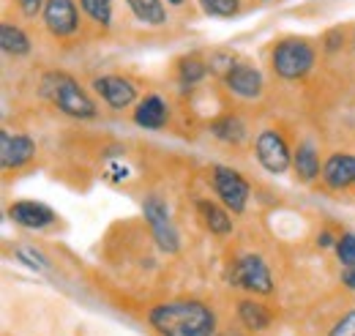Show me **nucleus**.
Returning a JSON list of instances; mask_svg holds the SVG:
<instances>
[{"label":"nucleus","mask_w":355,"mask_h":336,"mask_svg":"<svg viewBox=\"0 0 355 336\" xmlns=\"http://www.w3.org/2000/svg\"><path fill=\"white\" fill-rule=\"evenodd\" d=\"M224 336H241V334H224Z\"/></svg>","instance_id":"nucleus-31"},{"label":"nucleus","mask_w":355,"mask_h":336,"mask_svg":"<svg viewBox=\"0 0 355 336\" xmlns=\"http://www.w3.org/2000/svg\"><path fill=\"white\" fill-rule=\"evenodd\" d=\"M322 178L331 189H345V186L355 183V156L334 153L322 167Z\"/></svg>","instance_id":"nucleus-13"},{"label":"nucleus","mask_w":355,"mask_h":336,"mask_svg":"<svg viewBox=\"0 0 355 336\" xmlns=\"http://www.w3.org/2000/svg\"><path fill=\"white\" fill-rule=\"evenodd\" d=\"M211 131L224 140V142H241L243 137H246V126H243V121L241 118H235V115H227V118H219V121H214L211 124Z\"/></svg>","instance_id":"nucleus-20"},{"label":"nucleus","mask_w":355,"mask_h":336,"mask_svg":"<svg viewBox=\"0 0 355 336\" xmlns=\"http://www.w3.org/2000/svg\"><path fill=\"white\" fill-rule=\"evenodd\" d=\"M257 159H260V165L268 169V172H273V175H282V172H287L290 169V162H293V156H290V148H287V142L282 140V134L279 131H273V128H266V131H260V137H257Z\"/></svg>","instance_id":"nucleus-6"},{"label":"nucleus","mask_w":355,"mask_h":336,"mask_svg":"<svg viewBox=\"0 0 355 336\" xmlns=\"http://www.w3.org/2000/svg\"><path fill=\"white\" fill-rule=\"evenodd\" d=\"M44 22L49 33L55 36H71L80 25L74 0H46L44 3Z\"/></svg>","instance_id":"nucleus-9"},{"label":"nucleus","mask_w":355,"mask_h":336,"mask_svg":"<svg viewBox=\"0 0 355 336\" xmlns=\"http://www.w3.org/2000/svg\"><path fill=\"white\" fill-rule=\"evenodd\" d=\"M214 186L222 203L232 213H241L249 203V183L230 167H214Z\"/></svg>","instance_id":"nucleus-7"},{"label":"nucleus","mask_w":355,"mask_h":336,"mask_svg":"<svg viewBox=\"0 0 355 336\" xmlns=\"http://www.w3.org/2000/svg\"><path fill=\"white\" fill-rule=\"evenodd\" d=\"M331 336H355V312L345 314V317H342V320L334 326Z\"/></svg>","instance_id":"nucleus-26"},{"label":"nucleus","mask_w":355,"mask_h":336,"mask_svg":"<svg viewBox=\"0 0 355 336\" xmlns=\"http://www.w3.org/2000/svg\"><path fill=\"white\" fill-rule=\"evenodd\" d=\"M137 126L145 128H162L167 124V104L159 96H148L145 101H139L137 112H134Z\"/></svg>","instance_id":"nucleus-14"},{"label":"nucleus","mask_w":355,"mask_h":336,"mask_svg":"<svg viewBox=\"0 0 355 336\" xmlns=\"http://www.w3.org/2000/svg\"><path fill=\"white\" fill-rule=\"evenodd\" d=\"M197 210H200V216H202V221H205V227H208L211 233H216V235H227V233L232 230V219H230V216H227V210H222L216 203L200 200V203H197Z\"/></svg>","instance_id":"nucleus-15"},{"label":"nucleus","mask_w":355,"mask_h":336,"mask_svg":"<svg viewBox=\"0 0 355 336\" xmlns=\"http://www.w3.org/2000/svg\"><path fill=\"white\" fill-rule=\"evenodd\" d=\"M17 257H19V260H22L25 265L36 268V271H46V268H49L44 257H42L39 252H33V249H25V246H22V249H17Z\"/></svg>","instance_id":"nucleus-25"},{"label":"nucleus","mask_w":355,"mask_h":336,"mask_svg":"<svg viewBox=\"0 0 355 336\" xmlns=\"http://www.w3.org/2000/svg\"><path fill=\"white\" fill-rule=\"evenodd\" d=\"M180 77H183V83H200L205 77V66L197 58H186L180 63Z\"/></svg>","instance_id":"nucleus-24"},{"label":"nucleus","mask_w":355,"mask_h":336,"mask_svg":"<svg viewBox=\"0 0 355 336\" xmlns=\"http://www.w3.org/2000/svg\"><path fill=\"white\" fill-rule=\"evenodd\" d=\"M80 3L88 11L90 19H96L104 28L110 25V19H112V0H80Z\"/></svg>","instance_id":"nucleus-21"},{"label":"nucleus","mask_w":355,"mask_h":336,"mask_svg":"<svg viewBox=\"0 0 355 336\" xmlns=\"http://www.w3.org/2000/svg\"><path fill=\"white\" fill-rule=\"evenodd\" d=\"M200 6L211 17H232L238 11V0H200Z\"/></svg>","instance_id":"nucleus-22"},{"label":"nucleus","mask_w":355,"mask_h":336,"mask_svg":"<svg viewBox=\"0 0 355 336\" xmlns=\"http://www.w3.org/2000/svg\"><path fill=\"white\" fill-rule=\"evenodd\" d=\"M317 244H320V246H331V244H334V238H331L328 233H322V235L317 238Z\"/></svg>","instance_id":"nucleus-29"},{"label":"nucleus","mask_w":355,"mask_h":336,"mask_svg":"<svg viewBox=\"0 0 355 336\" xmlns=\"http://www.w3.org/2000/svg\"><path fill=\"white\" fill-rule=\"evenodd\" d=\"M227 87L235 93V96H243V99H254L260 96L263 90V74L246 63H238V66H230L227 72Z\"/></svg>","instance_id":"nucleus-11"},{"label":"nucleus","mask_w":355,"mask_h":336,"mask_svg":"<svg viewBox=\"0 0 355 336\" xmlns=\"http://www.w3.org/2000/svg\"><path fill=\"white\" fill-rule=\"evenodd\" d=\"M170 3H173V6H180V3H183V0H170Z\"/></svg>","instance_id":"nucleus-30"},{"label":"nucleus","mask_w":355,"mask_h":336,"mask_svg":"<svg viewBox=\"0 0 355 336\" xmlns=\"http://www.w3.org/2000/svg\"><path fill=\"white\" fill-rule=\"evenodd\" d=\"M19 6H22V11H25L28 17H36L39 8H42V0H19Z\"/></svg>","instance_id":"nucleus-27"},{"label":"nucleus","mask_w":355,"mask_h":336,"mask_svg":"<svg viewBox=\"0 0 355 336\" xmlns=\"http://www.w3.org/2000/svg\"><path fill=\"white\" fill-rule=\"evenodd\" d=\"M93 87L101 93V99L110 104V107H115V110H123V107H129L134 101V96H137V90H134V85L129 80H123V77H98Z\"/></svg>","instance_id":"nucleus-12"},{"label":"nucleus","mask_w":355,"mask_h":336,"mask_svg":"<svg viewBox=\"0 0 355 336\" xmlns=\"http://www.w3.org/2000/svg\"><path fill=\"white\" fill-rule=\"evenodd\" d=\"M150 326L162 336H214L216 317L202 301H170L150 309Z\"/></svg>","instance_id":"nucleus-1"},{"label":"nucleus","mask_w":355,"mask_h":336,"mask_svg":"<svg viewBox=\"0 0 355 336\" xmlns=\"http://www.w3.org/2000/svg\"><path fill=\"white\" fill-rule=\"evenodd\" d=\"M230 279H232L235 287H243V290H252V293H260V295L273 293L270 271H268L266 262H263L260 257H254V254L241 257V260L232 265Z\"/></svg>","instance_id":"nucleus-4"},{"label":"nucleus","mask_w":355,"mask_h":336,"mask_svg":"<svg viewBox=\"0 0 355 336\" xmlns=\"http://www.w3.org/2000/svg\"><path fill=\"white\" fill-rule=\"evenodd\" d=\"M126 3L134 11V17L145 25H164V19H167L162 0H126Z\"/></svg>","instance_id":"nucleus-18"},{"label":"nucleus","mask_w":355,"mask_h":336,"mask_svg":"<svg viewBox=\"0 0 355 336\" xmlns=\"http://www.w3.org/2000/svg\"><path fill=\"white\" fill-rule=\"evenodd\" d=\"M336 254H339V262H345L347 268H353L355 265V235L353 233H347V235H342V238L336 241Z\"/></svg>","instance_id":"nucleus-23"},{"label":"nucleus","mask_w":355,"mask_h":336,"mask_svg":"<svg viewBox=\"0 0 355 336\" xmlns=\"http://www.w3.org/2000/svg\"><path fill=\"white\" fill-rule=\"evenodd\" d=\"M293 165H295L298 175H301L304 180H314V178L320 175V159H317V151H314L311 142H301V145L295 148Z\"/></svg>","instance_id":"nucleus-16"},{"label":"nucleus","mask_w":355,"mask_h":336,"mask_svg":"<svg viewBox=\"0 0 355 336\" xmlns=\"http://www.w3.org/2000/svg\"><path fill=\"white\" fill-rule=\"evenodd\" d=\"M8 216H11V221H17L19 227H28V230H44L55 221L52 208H46L42 203H33V200L14 203L8 208Z\"/></svg>","instance_id":"nucleus-10"},{"label":"nucleus","mask_w":355,"mask_h":336,"mask_svg":"<svg viewBox=\"0 0 355 336\" xmlns=\"http://www.w3.org/2000/svg\"><path fill=\"white\" fill-rule=\"evenodd\" d=\"M142 210H145V219H148V224H150V230H153L156 244H159L164 252L175 254L178 249H180V235H178L175 224H173V219H170L167 205H164L159 197H148Z\"/></svg>","instance_id":"nucleus-5"},{"label":"nucleus","mask_w":355,"mask_h":336,"mask_svg":"<svg viewBox=\"0 0 355 336\" xmlns=\"http://www.w3.org/2000/svg\"><path fill=\"white\" fill-rule=\"evenodd\" d=\"M36 153V145L31 137L25 134H11V131H0V162L6 169H17L28 165Z\"/></svg>","instance_id":"nucleus-8"},{"label":"nucleus","mask_w":355,"mask_h":336,"mask_svg":"<svg viewBox=\"0 0 355 336\" xmlns=\"http://www.w3.org/2000/svg\"><path fill=\"white\" fill-rule=\"evenodd\" d=\"M345 285H347L350 290H355V265L353 268H347V274H345Z\"/></svg>","instance_id":"nucleus-28"},{"label":"nucleus","mask_w":355,"mask_h":336,"mask_svg":"<svg viewBox=\"0 0 355 336\" xmlns=\"http://www.w3.org/2000/svg\"><path fill=\"white\" fill-rule=\"evenodd\" d=\"M0 44H3V49L6 52H11V55H28L31 52V42H28V36L19 31V28H14V25H0Z\"/></svg>","instance_id":"nucleus-19"},{"label":"nucleus","mask_w":355,"mask_h":336,"mask_svg":"<svg viewBox=\"0 0 355 336\" xmlns=\"http://www.w3.org/2000/svg\"><path fill=\"white\" fill-rule=\"evenodd\" d=\"M42 93L66 115L71 118H96V104L90 101V96L71 80L69 74L60 72H49L42 80Z\"/></svg>","instance_id":"nucleus-2"},{"label":"nucleus","mask_w":355,"mask_h":336,"mask_svg":"<svg viewBox=\"0 0 355 336\" xmlns=\"http://www.w3.org/2000/svg\"><path fill=\"white\" fill-rule=\"evenodd\" d=\"M238 314H241V323L252 331H266L270 326V312H268L263 303H254V301H241L238 303Z\"/></svg>","instance_id":"nucleus-17"},{"label":"nucleus","mask_w":355,"mask_h":336,"mask_svg":"<svg viewBox=\"0 0 355 336\" xmlns=\"http://www.w3.org/2000/svg\"><path fill=\"white\" fill-rule=\"evenodd\" d=\"M314 66V49L304 39H284L273 49V69L284 80H298Z\"/></svg>","instance_id":"nucleus-3"}]
</instances>
